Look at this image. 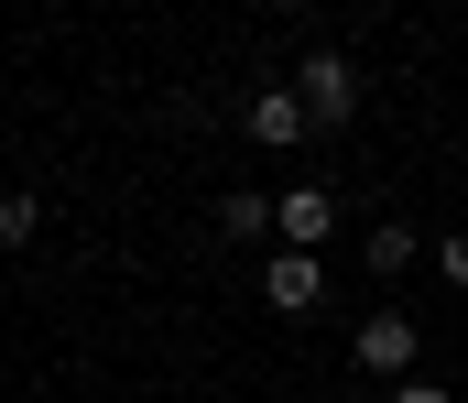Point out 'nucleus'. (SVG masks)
Here are the masks:
<instances>
[{"mask_svg": "<svg viewBox=\"0 0 468 403\" xmlns=\"http://www.w3.org/2000/svg\"><path fill=\"white\" fill-rule=\"evenodd\" d=\"M316 294H327V262H316V251H272V262H261V305H272V316H305Z\"/></svg>", "mask_w": 468, "mask_h": 403, "instance_id": "obj_3", "label": "nucleus"}, {"mask_svg": "<svg viewBox=\"0 0 468 403\" xmlns=\"http://www.w3.org/2000/svg\"><path fill=\"white\" fill-rule=\"evenodd\" d=\"M33 229H44V207H33V196H0V251H22Z\"/></svg>", "mask_w": 468, "mask_h": 403, "instance_id": "obj_7", "label": "nucleus"}, {"mask_svg": "<svg viewBox=\"0 0 468 403\" xmlns=\"http://www.w3.org/2000/svg\"><path fill=\"white\" fill-rule=\"evenodd\" d=\"M294 99H305V132H349L359 121V66L338 44H316V55L294 66Z\"/></svg>", "mask_w": 468, "mask_h": 403, "instance_id": "obj_1", "label": "nucleus"}, {"mask_svg": "<svg viewBox=\"0 0 468 403\" xmlns=\"http://www.w3.org/2000/svg\"><path fill=\"white\" fill-rule=\"evenodd\" d=\"M414 262H425V240H414L403 218H381V229H370V272H414Z\"/></svg>", "mask_w": 468, "mask_h": 403, "instance_id": "obj_6", "label": "nucleus"}, {"mask_svg": "<svg viewBox=\"0 0 468 403\" xmlns=\"http://www.w3.org/2000/svg\"><path fill=\"white\" fill-rule=\"evenodd\" d=\"M272 229H283V251H316V240L338 229V196H327V186H294V196L272 207Z\"/></svg>", "mask_w": 468, "mask_h": 403, "instance_id": "obj_4", "label": "nucleus"}, {"mask_svg": "<svg viewBox=\"0 0 468 403\" xmlns=\"http://www.w3.org/2000/svg\"><path fill=\"white\" fill-rule=\"evenodd\" d=\"M414 349H425V338H414V316H392V305H381V316H359V338H349V360H359V371H381L392 393L414 382Z\"/></svg>", "mask_w": 468, "mask_h": 403, "instance_id": "obj_2", "label": "nucleus"}, {"mask_svg": "<svg viewBox=\"0 0 468 403\" xmlns=\"http://www.w3.org/2000/svg\"><path fill=\"white\" fill-rule=\"evenodd\" d=\"M392 403H458V393H447V382H403Z\"/></svg>", "mask_w": 468, "mask_h": 403, "instance_id": "obj_9", "label": "nucleus"}, {"mask_svg": "<svg viewBox=\"0 0 468 403\" xmlns=\"http://www.w3.org/2000/svg\"><path fill=\"white\" fill-rule=\"evenodd\" d=\"M239 121H250V142H261V153H294V142H305V99H294V88H261Z\"/></svg>", "mask_w": 468, "mask_h": 403, "instance_id": "obj_5", "label": "nucleus"}, {"mask_svg": "<svg viewBox=\"0 0 468 403\" xmlns=\"http://www.w3.org/2000/svg\"><path fill=\"white\" fill-rule=\"evenodd\" d=\"M436 272H447V283L468 294V229H447V240H436Z\"/></svg>", "mask_w": 468, "mask_h": 403, "instance_id": "obj_8", "label": "nucleus"}]
</instances>
